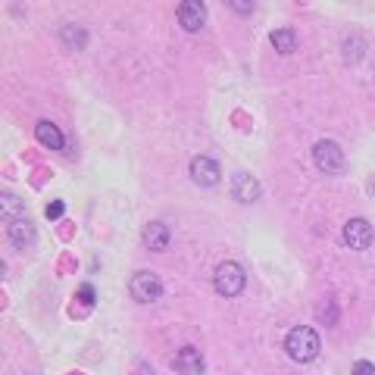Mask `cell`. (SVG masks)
Listing matches in <instances>:
<instances>
[{
  "label": "cell",
  "instance_id": "cell-8",
  "mask_svg": "<svg viewBox=\"0 0 375 375\" xmlns=\"http://www.w3.org/2000/svg\"><path fill=\"white\" fill-rule=\"evenodd\" d=\"M144 247L147 250H166L169 247V228L163 222H150L144 228Z\"/></svg>",
  "mask_w": 375,
  "mask_h": 375
},
{
  "label": "cell",
  "instance_id": "cell-6",
  "mask_svg": "<svg viewBox=\"0 0 375 375\" xmlns=\"http://www.w3.org/2000/svg\"><path fill=\"white\" fill-rule=\"evenodd\" d=\"M219 163L216 160H210V157H197L191 163V178L200 184V188H213V184H219Z\"/></svg>",
  "mask_w": 375,
  "mask_h": 375
},
{
  "label": "cell",
  "instance_id": "cell-12",
  "mask_svg": "<svg viewBox=\"0 0 375 375\" xmlns=\"http://www.w3.org/2000/svg\"><path fill=\"white\" fill-rule=\"evenodd\" d=\"M272 47L281 50V54H291V50L297 47V34H294L291 28H275L272 32Z\"/></svg>",
  "mask_w": 375,
  "mask_h": 375
},
{
  "label": "cell",
  "instance_id": "cell-15",
  "mask_svg": "<svg viewBox=\"0 0 375 375\" xmlns=\"http://www.w3.org/2000/svg\"><path fill=\"white\" fill-rule=\"evenodd\" d=\"M354 375H375V366L369 360H360L354 363Z\"/></svg>",
  "mask_w": 375,
  "mask_h": 375
},
{
  "label": "cell",
  "instance_id": "cell-9",
  "mask_svg": "<svg viewBox=\"0 0 375 375\" xmlns=\"http://www.w3.org/2000/svg\"><path fill=\"white\" fill-rule=\"evenodd\" d=\"M34 138L44 144V147H50V150H63V131L56 129L54 122H38V129H34Z\"/></svg>",
  "mask_w": 375,
  "mask_h": 375
},
{
  "label": "cell",
  "instance_id": "cell-16",
  "mask_svg": "<svg viewBox=\"0 0 375 375\" xmlns=\"http://www.w3.org/2000/svg\"><path fill=\"white\" fill-rule=\"evenodd\" d=\"M63 216V200H54V204H47V219H60Z\"/></svg>",
  "mask_w": 375,
  "mask_h": 375
},
{
  "label": "cell",
  "instance_id": "cell-17",
  "mask_svg": "<svg viewBox=\"0 0 375 375\" xmlns=\"http://www.w3.org/2000/svg\"><path fill=\"white\" fill-rule=\"evenodd\" d=\"M78 297H82V303H88V307H91V303H94V288H91V285H82Z\"/></svg>",
  "mask_w": 375,
  "mask_h": 375
},
{
  "label": "cell",
  "instance_id": "cell-2",
  "mask_svg": "<svg viewBox=\"0 0 375 375\" xmlns=\"http://www.w3.org/2000/svg\"><path fill=\"white\" fill-rule=\"evenodd\" d=\"M213 281H216V291L219 294H225V297H235V294L244 291V269H241L238 263H219Z\"/></svg>",
  "mask_w": 375,
  "mask_h": 375
},
{
  "label": "cell",
  "instance_id": "cell-10",
  "mask_svg": "<svg viewBox=\"0 0 375 375\" xmlns=\"http://www.w3.org/2000/svg\"><path fill=\"white\" fill-rule=\"evenodd\" d=\"M235 197L241 200V204H250V200H257L259 197V184H257V178H250V175H235Z\"/></svg>",
  "mask_w": 375,
  "mask_h": 375
},
{
  "label": "cell",
  "instance_id": "cell-11",
  "mask_svg": "<svg viewBox=\"0 0 375 375\" xmlns=\"http://www.w3.org/2000/svg\"><path fill=\"white\" fill-rule=\"evenodd\" d=\"M175 369L178 372H204V356L194 347H182L175 356Z\"/></svg>",
  "mask_w": 375,
  "mask_h": 375
},
{
  "label": "cell",
  "instance_id": "cell-4",
  "mask_svg": "<svg viewBox=\"0 0 375 375\" xmlns=\"http://www.w3.org/2000/svg\"><path fill=\"white\" fill-rule=\"evenodd\" d=\"M313 160H316V166H319L322 172H341L344 169V153L334 141H319L316 144Z\"/></svg>",
  "mask_w": 375,
  "mask_h": 375
},
{
  "label": "cell",
  "instance_id": "cell-1",
  "mask_svg": "<svg viewBox=\"0 0 375 375\" xmlns=\"http://www.w3.org/2000/svg\"><path fill=\"white\" fill-rule=\"evenodd\" d=\"M285 350H288V356H291V360H297V363L316 360V354H319V334H316L310 325L291 328V332H288V338H285Z\"/></svg>",
  "mask_w": 375,
  "mask_h": 375
},
{
  "label": "cell",
  "instance_id": "cell-7",
  "mask_svg": "<svg viewBox=\"0 0 375 375\" xmlns=\"http://www.w3.org/2000/svg\"><path fill=\"white\" fill-rule=\"evenodd\" d=\"M178 22H182V28H188V32H197V28H204V22H206V7L188 0V3L178 7Z\"/></svg>",
  "mask_w": 375,
  "mask_h": 375
},
{
  "label": "cell",
  "instance_id": "cell-14",
  "mask_svg": "<svg viewBox=\"0 0 375 375\" xmlns=\"http://www.w3.org/2000/svg\"><path fill=\"white\" fill-rule=\"evenodd\" d=\"M66 44L69 47H85V38H88V32L85 28H66Z\"/></svg>",
  "mask_w": 375,
  "mask_h": 375
},
{
  "label": "cell",
  "instance_id": "cell-3",
  "mask_svg": "<svg viewBox=\"0 0 375 375\" xmlns=\"http://www.w3.org/2000/svg\"><path fill=\"white\" fill-rule=\"evenodd\" d=\"M129 291L138 303H153V300L163 294V281H160L153 272H138V275H131Z\"/></svg>",
  "mask_w": 375,
  "mask_h": 375
},
{
  "label": "cell",
  "instance_id": "cell-5",
  "mask_svg": "<svg viewBox=\"0 0 375 375\" xmlns=\"http://www.w3.org/2000/svg\"><path fill=\"white\" fill-rule=\"evenodd\" d=\"M372 238H375V232L366 219H350V222L344 225V244L354 247V250H366V247L372 244Z\"/></svg>",
  "mask_w": 375,
  "mask_h": 375
},
{
  "label": "cell",
  "instance_id": "cell-18",
  "mask_svg": "<svg viewBox=\"0 0 375 375\" xmlns=\"http://www.w3.org/2000/svg\"><path fill=\"white\" fill-rule=\"evenodd\" d=\"M232 10H253V3H228Z\"/></svg>",
  "mask_w": 375,
  "mask_h": 375
},
{
  "label": "cell",
  "instance_id": "cell-13",
  "mask_svg": "<svg viewBox=\"0 0 375 375\" xmlns=\"http://www.w3.org/2000/svg\"><path fill=\"white\" fill-rule=\"evenodd\" d=\"M10 235H13V241H16L19 247H25V244H32L34 228H32V225H25V222H19V219H16V222L10 225Z\"/></svg>",
  "mask_w": 375,
  "mask_h": 375
}]
</instances>
